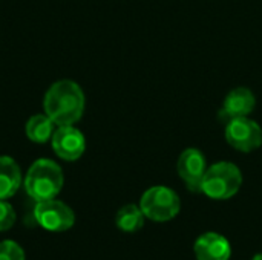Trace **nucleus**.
Instances as JSON below:
<instances>
[{
	"mask_svg": "<svg viewBox=\"0 0 262 260\" xmlns=\"http://www.w3.org/2000/svg\"><path fill=\"white\" fill-rule=\"evenodd\" d=\"M51 144L55 155L68 162L77 161L86 150L84 135L74 126H57Z\"/></svg>",
	"mask_w": 262,
	"mask_h": 260,
	"instance_id": "obj_7",
	"label": "nucleus"
},
{
	"mask_svg": "<svg viewBox=\"0 0 262 260\" xmlns=\"http://www.w3.org/2000/svg\"><path fill=\"white\" fill-rule=\"evenodd\" d=\"M34 218L43 230L52 233L66 231L75 224V215L72 208L57 199L37 202L34 208Z\"/></svg>",
	"mask_w": 262,
	"mask_h": 260,
	"instance_id": "obj_5",
	"label": "nucleus"
},
{
	"mask_svg": "<svg viewBox=\"0 0 262 260\" xmlns=\"http://www.w3.org/2000/svg\"><path fill=\"white\" fill-rule=\"evenodd\" d=\"M193 253L196 260H230L232 245L226 236L207 231L195 241Z\"/></svg>",
	"mask_w": 262,
	"mask_h": 260,
	"instance_id": "obj_10",
	"label": "nucleus"
},
{
	"mask_svg": "<svg viewBox=\"0 0 262 260\" xmlns=\"http://www.w3.org/2000/svg\"><path fill=\"white\" fill-rule=\"evenodd\" d=\"M15 224V211L11 204L0 199V231H8Z\"/></svg>",
	"mask_w": 262,
	"mask_h": 260,
	"instance_id": "obj_15",
	"label": "nucleus"
},
{
	"mask_svg": "<svg viewBox=\"0 0 262 260\" xmlns=\"http://www.w3.org/2000/svg\"><path fill=\"white\" fill-rule=\"evenodd\" d=\"M63 172L52 159H37L26 172L23 185L31 199L35 202L55 199L63 188Z\"/></svg>",
	"mask_w": 262,
	"mask_h": 260,
	"instance_id": "obj_2",
	"label": "nucleus"
},
{
	"mask_svg": "<svg viewBox=\"0 0 262 260\" xmlns=\"http://www.w3.org/2000/svg\"><path fill=\"white\" fill-rule=\"evenodd\" d=\"M140 208L143 210L146 219L154 222H167L178 216L181 201L172 188L166 185H155L143 193Z\"/></svg>",
	"mask_w": 262,
	"mask_h": 260,
	"instance_id": "obj_4",
	"label": "nucleus"
},
{
	"mask_svg": "<svg viewBox=\"0 0 262 260\" xmlns=\"http://www.w3.org/2000/svg\"><path fill=\"white\" fill-rule=\"evenodd\" d=\"M252 260H262V253H258V254H255Z\"/></svg>",
	"mask_w": 262,
	"mask_h": 260,
	"instance_id": "obj_16",
	"label": "nucleus"
},
{
	"mask_svg": "<svg viewBox=\"0 0 262 260\" xmlns=\"http://www.w3.org/2000/svg\"><path fill=\"white\" fill-rule=\"evenodd\" d=\"M256 106V98L253 92L247 87H236L227 93L223 107L220 110V120L226 124L233 118L249 116Z\"/></svg>",
	"mask_w": 262,
	"mask_h": 260,
	"instance_id": "obj_9",
	"label": "nucleus"
},
{
	"mask_svg": "<svg viewBox=\"0 0 262 260\" xmlns=\"http://www.w3.org/2000/svg\"><path fill=\"white\" fill-rule=\"evenodd\" d=\"M21 181L18 164L9 156H0V199L12 198L18 192Z\"/></svg>",
	"mask_w": 262,
	"mask_h": 260,
	"instance_id": "obj_11",
	"label": "nucleus"
},
{
	"mask_svg": "<svg viewBox=\"0 0 262 260\" xmlns=\"http://www.w3.org/2000/svg\"><path fill=\"white\" fill-rule=\"evenodd\" d=\"M206 170V158L203 152L195 147L186 149L177 161V172L192 193H201V182Z\"/></svg>",
	"mask_w": 262,
	"mask_h": 260,
	"instance_id": "obj_8",
	"label": "nucleus"
},
{
	"mask_svg": "<svg viewBox=\"0 0 262 260\" xmlns=\"http://www.w3.org/2000/svg\"><path fill=\"white\" fill-rule=\"evenodd\" d=\"M84 93L72 80L54 83L43 98V110L55 126H74L84 112Z\"/></svg>",
	"mask_w": 262,
	"mask_h": 260,
	"instance_id": "obj_1",
	"label": "nucleus"
},
{
	"mask_svg": "<svg viewBox=\"0 0 262 260\" xmlns=\"http://www.w3.org/2000/svg\"><path fill=\"white\" fill-rule=\"evenodd\" d=\"M25 132L29 141L35 144H45L51 141L55 132V124L46 113H38L28 120Z\"/></svg>",
	"mask_w": 262,
	"mask_h": 260,
	"instance_id": "obj_12",
	"label": "nucleus"
},
{
	"mask_svg": "<svg viewBox=\"0 0 262 260\" xmlns=\"http://www.w3.org/2000/svg\"><path fill=\"white\" fill-rule=\"evenodd\" d=\"M243 185V173L238 166L229 161H221L210 166L201 182V193L215 201L233 198Z\"/></svg>",
	"mask_w": 262,
	"mask_h": 260,
	"instance_id": "obj_3",
	"label": "nucleus"
},
{
	"mask_svg": "<svg viewBox=\"0 0 262 260\" xmlns=\"http://www.w3.org/2000/svg\"><path fill=\"white\" fill-rule=\"evenodd\" d=\"M0 260H25V251L14 241H3L0 242Z\"/></svg>",
	"mask_w": 262,
	"mask_h": 260,
	"instance_id": "obj_14",
	"label": "nucleus"
},
{
	"mask_svg": "<svg viewBox=\"0 0 262 260\" xmlns=\"http://www.w3.org/2000/svg\"><path fill=\"white\" fill-rule=\"evenodd\" d=\"M226 141L238 152L250 153L262 146L261 126L249 118H233L226 123Z\"/></svg>",
	"mask_w": 262,
	"mask_h": 260,
	"instance_id": "obj_6",
	"label": "nucleus"
},
{
	"mask_svg": "<svg viewBox=\"0 0 262 260\" xmlns=\"http://www.w3.org/2000/svg\"><path fill=\"white\" fill-rule=\"evenodd\" d=\"M146 221V216L140 205L135 204H127L121 207L115 216V224L117 227L124 231V233H137L143 228Z\"/></svg>",
	"mask_w": 262,
	"mask_h": 260,
	"instance_id": "obj_13",
	"label": "nucleus"
}]
</instances>
